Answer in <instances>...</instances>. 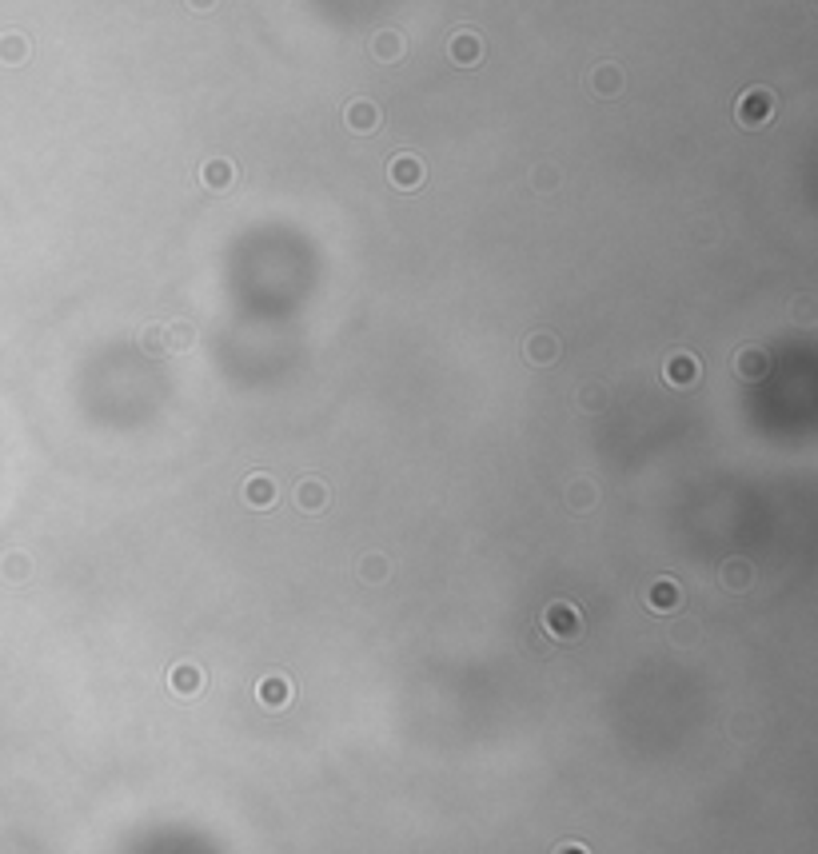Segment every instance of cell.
Returning <instances> with one entry per match:
<instances>
[{"mask_svg": "<svg viewBox=\"0 0 818 854\" xmlns=\"http://www.w3.org/2000/svg\"><path fill=\"white\" fill-rule=\"evenodd\" d=\"M774 108H779V100H774L771 88H746L739 104H734V116H739L743 128H763L774 120Z\"/></svg>", "mask_w": 818, "mask_h": 854, "instance_id": "obj_2", "label": "cell"}, {"mask_svg": "<svg viewBox=\"0 0 818 854\" xmlns=\"http://www.w3.org/2000/svg\"><path fill=\"white\" fill-rule=\"evenodd\" d=\"M555 854H591L583 842H563V847H555Z\"/></svg>", "mask_w": 818, "mask_h": 854, "instance_id": "obj_26", "label": "cell"}, {"mask_svg": "<svg viewBox=\"0 0 818 854\" xmlns=\"http://www.w3.org/2000/svg\"><path fill=\"white\" fill-rule=\"evenodd\" d=\"M579 404L587 407V411H591V407H603V404H607V399H603V388H583V391H579Z\"/></svg>", "mask_w": 818, "mask_h": 854, "instance_id": "obj_24", "label": "cell"}, {"mask_svg": "<svg viewBox=\"0 0 818 854\" xmlns=\"http://www.w3.org/2000/svg\"><path fill=\"white\" fill-rule=\"evenodd\" d=\"M388 176H391V184L399 188V192H416V188L428 180V172H423V160L416 156V152H403V156H396L388 164Z\"/></svg>", "mask_w": 818, "mask_h": 854, "instance_id": "obj_3", "label": "cell"}, {"mask_svg": "<svg viewBox=\"0 0 818 854\" xmlns=\"http://www.w3.org/2000/svg\"><path fill=\"white\" fill-rule=\"evenodd\" d=\"M140 348L144 351H164L168 348V339H164V328H144V336H140Z\"/></svg>", "mask_w": 818, "mask_h": 854, "instance_id": "obj_22", "label": "cell"}, {"mask_svg": "<svg viewBox=\"0 0 818 854\" xmlns=\"http://www.w3.org/2000/svg\"><path fill=\"white\" fill-rule=\"evenodd\" d=\"M699 359L691 356V351H675L671 359L663 364V379L671 388H691V384H699Z\"/></svg>", "mask_w": 818, "mask_h": 854, "instance_id": "obj_5", "label": "cell"}, {"mask_svg": "<svg viewBox=\"0 0 818 854\" xmlns=\"http://www.w3.org/2000/svg\"><path fill=\"white\" fill-rule=\"evenodd\" d=\"M164 339H168V348L184 351V348H192L196 331H192V324H184V319H176V324H168V328H164Z\"/></svg>", "mask_w": 818, "mask_h": 854, "instance_id": "obj_21", "label": "cell"}, {"mask_svg": "<svg viewBox=\"0 0 818 854\" xmlns=\"http://www.w3.org/2000/svg\"><path fill=\"white\" fill-rule=\"evenodd\" d=\"M256 699L264 711H284L291 702V679L288 675H264L256 682Z\"/></svg>", "mask_w": 818, "mask_h": 854, "instance_id": "obj_6", "label": "cell"}, {"mask_svg": "<svg viewBox=\"0 0 818 854\" xmlns=\"http://www.w3.org/2000/svg\"><path fill=\"white\" fill-rule=\"evenodd\" d=\"M563 499H567L571 511H591L595 504H599V487H595L591 479H575V484L563 491Z\"/></svg>", "mask_w": 818, "mask_h": 854, "instance_id": "obj_18", "label": "cell"}, {"mask_svg": "<svg viewBox=\"0 0 818 854\" xmlns=\"http://www.w3.org/2000/svg\"><path fill=\"white\" fill-rule=\"evenodd\" d=\"M523 356H527V364H535V368H551L555 359H559V339H555L551 331H531L527 344H523Z\"/></svg>", "mask_w": 818, "mask_h": 854, "instance_id": "obj_8", "label": "cell"}, {"mask_svg": "<svg viewBox=\"0 0 818 854\" xmlns=\"http://www.w3.org/2000/svg\"><path fill=\"white\" fill-rule=\"evenodd\" d=\"M679 603H683V591H679V583L675 579L663 575L647 587V607L655 611V615H671V611H679Z\"/></svg>", "mask_w": 818, "mask_h": 854, "instance_id": "obj_7", "label": "cell"}, {"mask_svg": "<svg viewBox=\"0 0 818 854\" xmlns=\"http://www.w3.org/2000/svg\"><path fill=\"white\" fill-rule=\"evenodd\" d=\"M200 180H204V188H212V192H224V188L236 184V164L224 156H216V160H208L204 168H200Z\"/></svg>", "mask_w": 818, "mask_h": 854, "instance_id": "obj_12", "label": "cell"}, {"mask_svg": "<svg viewBox=\"0 0 818 854\" xmlns=\"http://www.w3.org/2000/svg\"><path fill=\"white\" fill-rule=\"evenodd\" d=\"M212 5H216V0H188V8H192V13H208Z\"/></svg>", "mask_w": 818, "mask_h": 854, "instance_id": "obj_27", "label": "cell"}, {"mask_svg": "<svg viewBox=\"0 0 818 854\" xmlns=\"http://www.w3.org/2000/svg\"><path fill=\"white\" fill-rule=\"evenodd\" d=\"M28 567H33V564H28V555H13V559L5 564V575H8V579H25Z\"/></svg>", "mask_w": 818, "mask_h": 854, "instance_id": "obj_23", "label": "cell"}, {"mask_svg": "<svg viewBox=\"0 0 818 854\" xmlns=\"http://www.w3.org/2000/svg\"><path fill=\"white\" fill-rule=\"evenodd\" d=\"M379 120H383V113H379L376 100H351V104L343 108V124H348V133H356V136L376 133Z\"/></svg>", "mask_w": 818, "mask_h": 854, "instance_id": "obj_4", "label": "cell"}, {"mask_svg": "<svg viewBox=\"0 0 818 854\" xmlns=\"http://www.w3.org/2000/svg\"><path fill=\"white\" fill-rule=\"evenodd\" d=\"M719 583L726 591H751L754 587V564H746V559H726L723 571H719Z\"/></svg>", "mask_w": 818, "mask_h": 854, "instance_id": "obj_13", "label": "cell"}, {"mask_svg": "<svg viewBox=\"0 0 818 854\" xmlns=\"http://www.w3.org/2000/svg\"><path fill=\"white\" fill-rule=\"evenodd\" d=\"M734 371H739L743 379H763L766 371H771V359H766V351H759V348H743L739 356H734Z\"/></svg>", "mask_w": 818, "mask_h": 854, "instance_id": "obj_16", "label": "cell"}, {"mask_svg": "<svg viewBox=\"0 0 818 854\" xmlns=\"http://www.w3.org/2000/svg\"><path fill=\"white\" fill-rule=\"evenodd\" d=\"M296 507L308 511V515L324 511L328 507V484H324V479H316V476L300 479V484H296Z\"/></svg>", "mask_w": 818, "mask_h": 854, "instance_id": "obj_11", "label": "cell"}, {"mask_svg": "<svg viewBox=\"0 0 818 854\" xmlns=\"http://www.w3.org/2000/svg\"><path fill=\"white\" fill-rule=\"evenodd\" d=\"M695 623H683V627H675V643H686V639H695Z\"/></svg>", "mask_w": 818, "mask_h": 854, "instance_id": "obj_25", "label": "cell"}, {"mask_svg": "<svg viewBox=\"0 0 818 854\" xmlns=\"http://www.w3.org/2000/svg\"><path fill=\"white\" fill-rule=\"evenodd\" d=\"M543 631L555 639V643H575L583 635V615H579V607L567 599H555L543 607Z\"/></svg>", "mask_w": 818, "mask_h": 854, "instance_id": "obj_1", "label": "cell"}, {"mask_svg": "<svg viewBox=\"0 0 818 854\" xmlns=\"http://www.w3.org/2000/svg\"><path fill=\"white\" fill-rule=\"evenodd\" d=\"M388 571H391V564H388V555H379V551L360 559V579L363 583H383L388 579Z\"/></svg>", "mask_w": 818, "mask_h": 854, "instance_id": "obj_20", "label": "cell"}, {"mask_svg": "<svg viewBox=\"0 0 818 854\" xmlns=\"http://www.w3.org/2000/svg\"><path fill=\"white\" fill-rule=\"evenodd\" d=\"M168 687L176 691L180 699H192V695H200V687H204V675H200L196 663H176V667L168 671Z\"/></svg>", "mask_w": 818, "mask_h": 854, "instance_id": "obj_10", "label": "cell"}, {"mask_svg": "<svg viewBox=\"0 0 818 854\" xmlns=\"http://www.w3.org/2000/svg\"><path fill=\"white\" fill-rule=\"evenodd\" d=\"M0 60H5V64H25L28 60V40L16 36V33L0 36Z\"/></svg>", "mask_w": 818, "mask_h": 854, "instance_id": "obj_19", "label": "cell"}, {"mask_svg": "<svg viewBox=\"0 0 818 854\" xmlns=\"http://www.w3.org/2000/svg\"><path fill=\"white\" fill-rule=\"evenodd\" d=\"M403 53H408V40L399 33H391V28L371 36V56L383 60V64H396V60H403Z\"/></svg>", "mask_w": 818, "mask_h": 854, "instance_id": "obj_14", "label": "cell"}, {"mask_svg": "<svg viewBox=\"0 0 818 854\" xmlns=\"http://www.w3.org/2000/svg\"><path fill=\"white\" fill-rule=\"evenodd\" d=\"M591 93H599V96H619L623 93V73H619V64H599L591 73Z\"/></svg>", "mask_w": 818, "mask_h": 854, "instance_id": "obj_17", "label": "cell"}, {"mask_svg": "<svg viewBox=\"0 0 818 854\" xmlns=\"http://www.w3.org/2000/svg\"><path fill=\"white\" fill-rule=\"evenodd\" d=\"M244 504L248 507H256V511H268L271 504H276V479L264 476V471H256V476H248L244 479Z\"/></svg>", "mask_w": 818, "mask_h": 854, "instance_id": "obj_9", "label": "cell"}, {"mask_svg": "<svg viewBox=\"0 0 818 854\" xmlns=\"http://www.w3.org/2000/svg\"><path fill=\"white\" fill-rule=\"evenodd\" d=\"M451 60H456V64H463V68L479 64V60H483V40H479L476 33H468V28H463V33H456V36H451Z\"/></svg>", "mask_w": 818, "mask_h": 854, "instance_id": "obj_15", "label": "cell"}]
</instances>
